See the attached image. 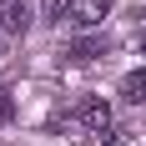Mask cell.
<instances>
[{
    "instance_id": "5b68a950",
    "label": "cell",
    "mask_w": 146,
    "mask_h": 146,
    "mask_svg": "<svg viewBox=\"0 0 146 146\" xmlns=\"http://www.w3.org/2000/svg\"><path fill=\"white\" fill-rule=\"evenodd\" d=\"M121 101H131V106H146V66L131 76H121Z\"/></svg>"
},
{
    "instance_id": "9c48e42d",
    "label": "cell",
    "mask_w": 146,
    "mask_h": 146,
    "mask_svg": "<svg viewBox=\"0 0 146 146\" xmlns=\"http://www.w3.org/2000/svg\"><path fill=\"white\" fill-rule=\"evenodd\" d=\"M0 10H5V5H0Z\"/></svg>"
},
{
    "instance_id": "277c9868",
    "label": "cell",
    "mask_w": 146,
    "mask_h": 146,
    "mask_svg": "<svg viewBox=\"0 0 146 146\" xmlns=\"http://www.w3.org/2000/svg\"><path fill=\"white\" fill-rule=\"evenodd\" d=\"M106 50H111V40H106V35H86V40H71V50H66V56H71V60H101Z\"/></svg>"
},
{
    "instance_id": "7a4b0ae2",
    "label": "cell",
    "mask_w": 146,
    "mask_h": 146,
    "mask_svg": "<svg viewBox=\"0 0 146 146\" xmlns=\"http://www.w3.org/2000/svg\"><path fill=\"white\" fill-rule=\"evenodd\" d=\"M106 15H111V0H71V20H76V25H91V30H96Z\"/></svg>"
},
{
    "instance_id": "ba28073f",
    "label": "cell",
    "mask_w": 146,
    "mask_h": 146,
    "mask_svg": "<svg viewBox=\"0 0 146 146\" xmlns=\"http://www.w3.org/2000/svg\"><path fill=\"white\" fill-rule=\"evenodd\" d=\"M141 45H146V35H141Z\"/></svg>"
},
{
    "instance_id": "6da1fadb",
    "label": "cell",
    "mask_w": 146,
    "mask_h": 146,
    "mask_svg": "<svg viewBox=\"0 0 146 146\" xmlns=\"http://www.w3.org/2000/svg\"><path fill=\"white\" fill-rule=\"evenodd\" d=\"M81 126H86V136H96L101 146H116V126H111V106H106L101 96H86V101H81Z\"/></svg>"
},
{
    "instance_id": "3957f363",
    "label": "cell",
    "mask_w": 146,
    "mask_h": 146,
    "mask_svg": "<svg viewBox=\"0 0 146 146\" xmlns=\"http://www.w3.org/2000/svg\"><path fill=\"white\" fill-rule=\"evenodd\" d=\"M25 25H30V0H5L0 30H5V35H25Z\"/></svg>"
},
{
    "instance_id": "52a82bcc",
    "label": "cell",
    "mask_w": 146,
    "mask_h": 146,
    "mask_svg": "<svg viewBox=\"0 0 146 146\" xmlns=\"http://www.w3.org/2000/svg\"><path fill=\"white\" fill-rule=\"evenodd\" d=\"M10 116H15V96L10 86H0V126H10Z\"/></svg>"
},
{
    "instance_id": "8992f818",
    "label": "cell",
    "mask_w": 146,
    "mask_h": 146,
    "mask_svg": "<svg viewBox=\"0 0 146 146\" xmlns=\"http://www.w3.org/2000/svg\"><path fill=\"white\" fill-rule=\"evenodd\" d=\"M45 20H71V0H45Z\"/></svg>"
}]
</instances>
